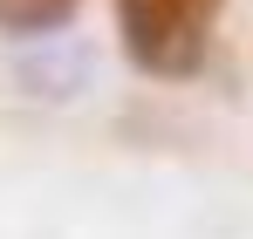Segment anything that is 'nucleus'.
Returning <instances> with one entry per match:
<instances>
[{"label": "nucleus", "instance_id": "obj_2", "mask_svg": "<svg viewBox=\"0 0 253 239\" xmlns=\"http://www.w3.org/2000/svg\"><path fill=\"white\" fill-rule=\"evenodd\" d=\"M89 76H96V55H89L83 41H42V55H28L21 62V82H28V96H55V103H69V96H83Z\"/></svg>", "mask_w": 253, "mask_h": 239}, {"label": "nucleus", "instance_id": "obj_3", "mask_svg": "<svg viewBox=\"0 0 253 239\" xmlns=\"http://www.w3.org/2000/svg\"><path fill=\"white\" fill-rule=\"evenodd\" d=\"M83 0H0V35L7 41H55L76 21Z\"/></svg>", "mask_w": 253, "mask_h": 239}, {"label": "nucleus", "instance_id": "obj_1", "mask_svg": "<svg viewBox=\"0 0 253 239\" xmlns=\"http://www.w3.org/2000/svg\"><path fill=\"white\" fill-rule=\"evenodd\" d=\"M219 0H117V48L151 82H192L206 69Z\"/></svg>", "mask_w": 253, "mask_h": 239}]
</instances>
